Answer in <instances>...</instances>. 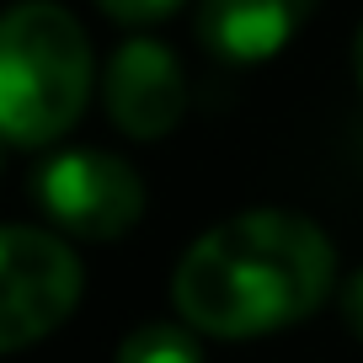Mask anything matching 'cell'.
Instances as JSON below:
<instances>
[{"label":"cell","mask_w":363,"mask_h":363,"mask_svg":"<svg viewBox=\"0 0 363 363\" xmlns=\"http://www.w3.org/2000/svg\"><path fill=\"white\" fill-rule=\"evenodd\" d=\"M342 315H347V326L363 337V272H352V284L342 289Z\"/></svg>","instance_id":"obj_9"},{"label":"cell","mask_w":363,"mask_h":363,"mask_svg":"<svg viewBox=\"0 0 363 363\" xmlns=\"http://www.w3.org/2000/svg\"><path fill=\"white\" fill-rule=\"evenodd\" d=\"M80 262L59 235L0 225V352L33 347L80 305Z\"/></svg>","instance_id":"obj_3"},{"label":"cell","mask_w":363,"mask_h":363,"mask_svg":"<svg viewBox=\"0 0 363 363\" xmlns=\"http://www.w3.org/2000/svg\"><path fill=\"white\" fill-rule=\"evenodd\" d=\"M337 278V251L315 219L246 208L187 246L171 278L182 320L208 337H262L315 315Z\"/></svg>","instance_id":"obj_1"},{"label":"cell","mask_w":363,"mask_h":363,"mask_svg":"<svg viewBox=\"0 0 363 363\" xmlns=\"http://www.w3.org/2000/svg\"><path fill=\"white\" fill-rule=\"evenodd\" d=\"M310 16H315V0H203L198 38L230 65H262L284 54Z\"/></svg>","instance_id":"obj_6"},{"label":"cell","mask_w":363,"mask_h":363,"mask_svg":"<svg viewBox=\"0 0 363 363\" xmlns=\"http://www.w3.org/2000/svg\"><path fill=\"white\" fill-rule=\"evenodd\" d=\"M107 16H118V22H134V27H145V22H160V16H171L182 6V0H96Z\"/></svg>","instance_id":"obj_8"},{"label":"cell","mask_w":363,"mask_h":363,"mask_svg":"<svg viewBox=\"0 0 363 363\" xmlns=\"http://www.w3.org/2000/svg\"><path fill=\"white\" fill-rule=\"evenodd\" d=\"M113 363H203V347L187 326H166V320H150V326L128 331L123 347Z\"/></svg>","instance_id":"obj_7"},{"label":"cell","mask_w":363,"mask_h":363,"mask_svg":"<svg viewBox=\"0 0 363 363\" xmlns=\"http://www.w3.org/2000/svg\"><path fill=\"white\" fill-rule=\"evenodd\" d=\"M352 69H358V86H363V27H358V43H352Z\"/></svg>","instance_id":"obj_10"},{"label":"cell","mask_w":363,"mask_h":363,"mask_svg":"<svg viewBox=\"0 0 363 363\" xmlns=\"http://www.w3.org/2000/svg\"><path fill=\"white\" fill-rule=\"evenodd\" d=\"M38 203L75 240H118L145 219V182L107 150H69L38 171Z\"/></svg>","instance_id":"obj_4"},{"label":"cell","mask_w":363,"mask_h":363,"mask_svg":"<svg viewBox=\"0 0 363 363\" xmlns=\"http://www.w3.org/2000/svg\"><path fill=\"white\" fill-rule=\"evenodd\" d=\"M102 102L128 139H166L187 113L182 59L155 38H128L102 69Z\"/></svg>","instance_id":"obj_5"},{"label":"cell","mask_w":363,"mask_h":363,"mask_svg":"<svg viewBox=\"0 0 363 363\" xmlns=\"http://www.w3.org/2000/svg\"><path fill=\"white\" fill-rule=\"evenodd\" d=\"M91 96L86 27L59 0H16L0 11V139L54 145Z\"/></svg>","instance_id":"obj_2"}]
</instances>
